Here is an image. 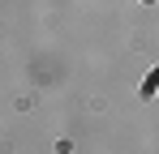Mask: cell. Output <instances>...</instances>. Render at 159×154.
I'll list each match as a JSON object with an SVG mask.
<instances>
[]
</instances>
